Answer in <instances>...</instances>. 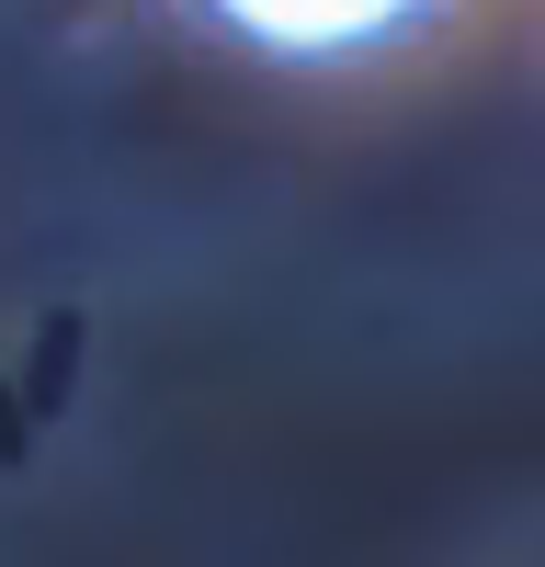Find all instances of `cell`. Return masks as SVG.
<instances>
[{
	"label": "cell",
	"mask_w": 545,
	"mask_h": 567,
	"mask_svg": "<svg viewBox=\"0 0 545 567\" xmlns=\"http://www.w3.org/2000/svg\"><path fill=\"white\" fill-rule=\"evenodd\" d=\"M205 34L250 45V58H285V69H341V58H376V45L443 23L454 0H182Z\"/></svg>",
	"instance_id": "obj_1"
}]
</instances>
